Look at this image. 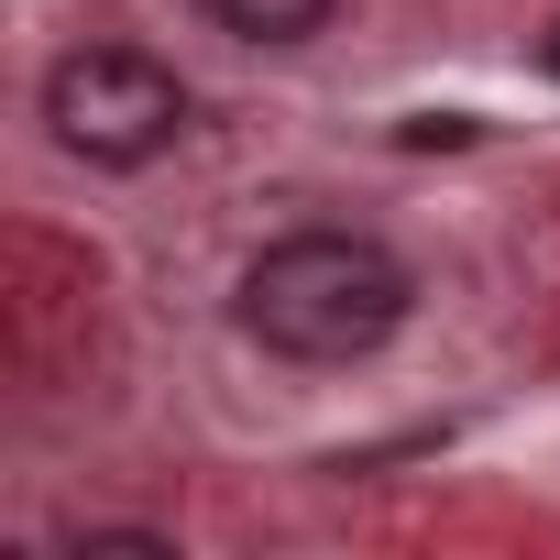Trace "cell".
<instances>
[{
  "instance_id": "1",
  "label": "cell",
  "mask_w": 560,
  "mask_h": 560,
  "mask_svg": "<svg viewBox=\"0 0 560 560\" xmlns=\"http://www.w3.org/2000/svg\"><path fill=\"white\" fill-rule=\"evenodd\" d=\"M407 319V264L363 231H287L242 264V330L287 363H363Z\"/></svg>"
},
{
  "instance_id": "2",
  "label": "cell",
  "mask_w": 560,
  "mask_h": 560,
  "mask_svg": "<svg viewBox=\"0 0 560 560\" xmlns=\"http://www.w3.org/2000/svg\"><path fill=\"white\" fill-rule=\"evenodd\" d=\"M45 121L67 154L89 165H154L176 132H187V89L176 67H154L143 45H78L56 78H45Z\"/></svg>"
},
{
  "instance_id": "3",
  "label": "cell",
  "mask_w": 560,
  "mask_h": 560,
  "mask_svg": "<svg viewBox=\"0 0 560 560\" xmlns=\"http://www.w3.org/2000/svg\"><path fill=\"white\" fill-rule=\"evenodd\" d=\"M209 23H231L242 45H308L330 23V0H209Z\"/></svg>"
},
{
  "instance_id": "4",
  "label": "cell",
  "mask_w": 560,
  "mask_h": 560,
  "mask_svg": "<svg viewBox=\"0 0 560 560\" xmlns=\"http://www.w3.org/2000/svg\"><path fill=\"white\" fill-rule=\"evenodd\" d=\"M538 67H549V78H560V23H549V45H538Z\"/></svg>"
}]
</instances>
